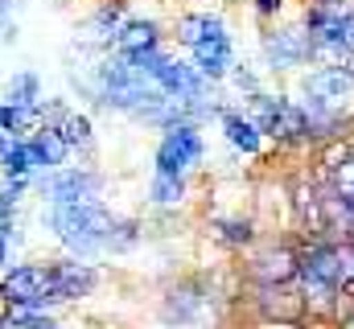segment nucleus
I'll return each mask as SVG.
<instances>
[{
  "label": "nucleus",
  "instance_id": "nucleus-16",
  "mask_svg": "<svg viewBox=\"0 0 354 329\" xmlns=\"http://www.w3.org/2000/svg\"><path fill=\"white\" fill-rule=\"evenodd\" d=\"M161 46H169L165 25H161L157 17H140V12H132V17L124 21V29L115 33L111 54H120V58L136 62V58H145V54H153V50H161Z\"/></svg>",
  "mask_w": 354,
  "mask_h": 329
},
{
  "label": "nucleus",
  "instance_id": "nucleus-3",
  "mask_svg": "<svg viewBox=\"0 0 354 329\" xmlns=\"http://www.w3.org/2000/svg\"><path fill=\"white\" fill-rule=\"evenodd\" d=\"M346 280V259H342V243L338 239H297V297L305 309V321L334 326L338 313V288Z\"/></svg>",
  "mask_w": 354,
  "mask_h": 329
},
{
  "label": "nucleus",
  "instance_id": "nucleus-25",
  "mask_svg": "<svg viewBox=\"0 0 354 329\" xmlns=\"http://www.w3.org/2000/svg\"><path fill=\"white\" fill-rule=\"evenodd\" d=\"M0 329H62L50 309H0Z\"/></svg>",
  "mask_w": 354,
  "mask_h": 329
},
{
  "label": "nucleus",
  "instance_id": "nucleus-1",
  "mask_svg": "<svg viewBox=\"0 0 354 329\" xmlns=\"http://www.w3.org/2000/svg\"><path fill=\"white\" fill-rule=\"evenodd\" d=\"M309 149H326L354 132V62H317L292 82Z\"/></svg>",
  "mask_w": 354,
  "mask_h": 329
},
{
  "label": "nucleus",
  "instance_id": "nucleus-14",
  "mask_svg": "<svg viewBox=\"0 0 354 329\" xmlns=\"http://www.w3.org/2000/svg\"><path fill=\"white\" fill-rule=\"evenodd\" d=\"M103 272L95 259H75V255H58L54 259V309L58 305H79L99 292Z\"/></svg>",
  "mask_w": 354,
  "mask_h": 329
},
{
  "label": "nucleus",
  "instance_id": "nucleus-23",
  "mask_svg": "<svg viewBox=\"0 0 354 329\" xmlns=\"http://www.w3.org/2000/svg\"><path fill=\"white\" fill-rule=\"evenodd\" d=\"M41 128V107H17V103H4L0 99V132L12 136V140H25Z\"/></svg>",
  "mask_w": 354,
  "mask_h": 329
},
{
  "label": "nucleus",
  "instance_id": "nucleus-24",
  "mask_svg": "<svg viewBox=\"0 0 354 329\" xmlns=\"http://www.w3.org/2000/svg\"><path fill=\"white\" fill-rule=\"evenodd\" d=\"M235 99H252V95H260L268 82H264V70L256 66V62H248V58H239L235 66H231V75H227V82H223Z\"/></svg>",
  "mask_w": 354,
  "mask_h": 329
},
{
  "label": "nucleus",
  "instance_id": "nucleus-5",
  "mask_svg": "<svg viewBox=\"0 0 354 329\" xmlns=\"http://www.w3.org/2000/svg\"><path fill=\"white\" fill-rule=\"evenodd\" d=\"M239 107L256 120V128L264 132V140L276 144L280 153H313L309 140H305V120H301V103H297L292 91H272V86H264L260 95L243 99Z\"/></svg>",
  "mask_w": 354,
  "mask_h": 329
},
{
  "label": "nucleus",
  "instance_id": "nucleus-18",
  "mask_svg": "<svg viewBox=\"0 0 354 329\" xmlns=\"http://www.w3.org/2000/svg\"><path fill=\"white\" fill-rule=\"evenodd\" d=\"M206 227H210V239L218 247H227V251H235V255H243V251H252V247L260 243V231H256V218H248V214H239V210H214V214H206Z\"/></svg>",
  "mask_w": 354,
  "mask_h": 329
},
{
  "label": "nucleus",
  "instance_id": "nucleus-20",
  "mask_svg": "<svg viewBox=\"0 0 354 329\" xmlns=\"http://www.w3.org/2000/svg\"><path fill=\"white\" fill-rule=\"evenodd\" d=\"M25 149H29V157H33V169H37V177L41 173H50V169H62V164L71 161V149H66V140L50 128V124H41L33 136H25Z\"/></svg>",
  "mask_w": 354,
  "mask_h": 329
},
{
  "label": "nucleus",
  "instance_id": "nucleus-6",
  "mask_svg": "<svg viewBox=\"0 0 354 329\" xmlns=\"http://www.w3.org/2000/svg\"><path fill=\"white\" fill-rule=\"evenodd\" d=\"M227 297L206 280V276H185L174 280L161 301H157V321L165 329H206L218 317V305Z\"/></svg>",
  "mask_w": 354,
  "mask_h": 329
},
{
  "label": "nucleus",
  "instance_id": "nucleus-29",
  "mask_svg": "<svg viewBox=\"0 0 354 329\" xmlns=\"http://www.w3.org/2000/svg\"><path fill=\"white\" fill-rule=\"evenodd\" d=\"M8 255H12V243H8V239H0V267L8 263Z\"/></svg>",
  "mask_w": 354,
  "mask_h": 329
},
{
  "label": "nucleus",
  "instance_id": "nucleus-10",
  "mask_svg": "<svg viewBox=\"0 0 354 329\" xmlns=\"http://www.w3.org/2000/svg\"><path fill=\"white\" fill-rule=\"evenodd\" d=\"M0 305L8 309H54V259H29L0 272Z\"/></svg>",
  "mask_w": 354,
  "mask_h": 329
},
{
  "label": "nucleus",
  "instance_id": "nucleus-30",
  "mask_svg": "<svg viewBox=\"0 0 354 329\" xmlns=\"http://www.w3.org/2000/svg\"><path fill=\"white\" fill-rule=\"evenodd\" d=\"M334 329H354V313H346V317H338V321H334Z\"/></svg>",
  "mask_w": 354,
  "mask_h": 329
},
{
  "label": "nucleus",
  "instance_id": "nucleus-11",
  "mask_svg": "<svg viewBox=\"0 0 354 329\" xmlns=\"http://www.w3.org/2000/svg\"><path fill=\"white\" fill-rule=\"evenodd\" d=\"M206 164V136L202 124H174L161 132L157 149H153V173H169V177H194Z\"/></svg>",
  "mask_w": 354,
  "mask_h": 329
},
{
  "label": "nucleus",
  "instance_id": "nucleus-21",
  "mask_svg": "<svg viewBox=\"0 0 354 329\" xmlns=\"http://www.w3.org/2000/svg\"><path fill=\"white\" fill-rule=\"evenodd\" d=\"M153 210L177 214L189 202V177H169V173H149V189H145Z\"/></svg>",
  "mask_w": 354,
  "mask_h": 329
},
{
  "label": "nucleus",
  "instance_id": "nucleus-7",
  "mask_svg": "<svg viewBox=\"0 0 354 329\" xmlns=\"http://www.w3.org/2000/svg\"><path fill=\"white\" fill-rule=\"evenodd\" d=\"M260 70L264 75H301V70H309V66H317V54H313V41H309V33H305V25H301V17L297 21H276V25H264V33H260Z\"/></svg>",
  "mask_w": 354,
  "mask_h": 329
},
{
  "label": "nucleus",
  "instance_id": "nucleus-8",
  "mask_svg": "<svg viewBox=\"0 0 354 329\" xmlns=\"http://www.w3.org/2000/svg\"><path fill=\"white\" fill-rule=\"evenodd\" d=\"M33 194L41 198V206H91V202H103L107 177L91 164H62L41 173L33 181Z\"/></svg>",
  "mask_w": 354,
  "mask_h": 329
},
{
  "label": "nucleus",
  "instance_id": "nucleus-26",
  "mask_svg": "<svg viewBox=\"0 0 354 329\" xmlns=\"http://www.w3.org/2000/svg\"><path fill=\"white\" fill-rule=\"evenodd\" d=\"M25 0H0V46H12L17 41V12H21Z\"/></svg>",
  "mask_w": 354,
  "mask_h": 329
},
{
  "label": "nucleus",
  "instance_id": "nucleus-17",
  "mask_svg": "<svg viewBox=\"0 0 354 329\" xmlns=\"http://www.w3.org/2000/svg\"><path fill=\"white\" fill-rule=\"evenodd\" d=\"M128 17H132L128 0H99L87 17H83V33L79 37L87 46H95V50H111V41H115V33L124 29Z\"/></svg>",
  "mask_w": 354,
  "mask_h": 329
},
{
  "label": "nucleus",
  "instance_id": "nucleus-9",
  "mask_svg": "<svg viewBox=\"0 0 354 329\" xmlns=\"http://www.w3.org/2000/svg\"><path fill=\"white\" fill-rule=\"evenodd\" d=\"M239 276L248 280V288L292 284V280H297V235L260 239L252 251H243V255H239Z\"/></svg>",
  "mask_w": 354,
  "mask_h": 329
},
{
  "label": "nucleus",
  "instance_id": "nucleus-15",
  "mask_svg": "<svg viewBox=\"0 0 354 329\" xmlns=\"http://www.w3.org/2000/svg\"><path fill=\"white\" fill-rule=\"evenodd\" d=\"M218 124V136H223V144L235 153V157H248V161H256V157H264L268 140L264 132L256 128V120L239 107V103H227L223 107V115L214 120Z\"/></svg>",
  "mask_w": 354,
  "mask_h": 329
},
{
  "label": "nucleus",
  "instance_id": "nucleus-12",
  "mask_svg": "<svg viewBox=\"0 0 354 329\" xmlns=\"http://www.w3.org/2000/svg\"><path fill=\"white\" fill-rule=\"evenodd\" d=\"M41 124H50V128L66 140L71 157H75V153H79V157H91V153H95V144H99L91 111L71 107V99H66V95H58V99H46V103H41Z\"/></svg>",
  "mask_w": 354,
  "mask_h": 329
},
{
  "label": "nucleus",
  "instance_id": "nucleus-2",
  "mask_svg": "<svg viewBox=\"0 0 354 329\" xmlns=\"http://www.w3.org/2000/svg\"><path fill=\"white\" fill-rule=\"evenodd\" d=\"M41 227L50 239L75 259H103V255H128L140 243V223L120 218L107 202L91 206H46Z\"/></svg>",
  "mask_w": 354,
  "mask_h": 329
},
{
  "label": "nucleus",
  "instance_id": "nucleus-22",
  "mask_svg": "<svg viewBox=\"0 0 354 329\" xmlns=\"http://www.w3.org/2000/svg\"><path fill=\"white\" fill-rule=\"evenodd\" d=\"M4 103H17V107H41L46 103V82L33 66H21L4 79Z\"/></svg>",
  "mask_w": 354,
  "mask_h": 329
},
{
  "label": "nucleus",
  "instance_id": "nucleus-19",
  "mask_svg": "<svg viewBox=\"0 0 354 329\" xmlns=\"http://www.w3.org/2000/svg\"><path fill=\"white\" fill-rule=\"evenodd\" d=\"M231 25H227V17L223 12H210V8H189V12H181L174 21V37L177 46L189 54L194 46H202V41H210V37H218V33H227Z\"/></svg>",
  "mask_w": 354,
  "mask_h": 329
},
{
  "label": "nucleus",
  "instance_id": "nucleus-28",
  "mask_svg": "<svg viewBox=\"0 0 354 329\" xmlns=\"http://www.w3.org/2000/svg\"><path fill=\"white\" fill-rule=\"evenodd\" d=\"M8 153H12V136H4V132H0V164L8 161Z\"/></svg>",
  "mask_w": 354,
  "mask_h": 329
},
{
  "label": "nucleus",
  "instance_id": "nucleus-13",
  "mask_svg": "<svg viewBox=\"0 0 354 329\" xmlns=\"http://www.w3.org/2000/svg\"><path fill=\"white\" fill-rule=\"evenodd\" d=\"M313 157H317L322 185L342 202V210L351 214V223H354V132L342 136V140H334V144H326V149H317Z\"/></svg>",
  "mask_w": 354,
  "mask_h": 329
},
{
  "label": "nucleus",
  "instance_id": "nucleus-27",
  "mask_svg": "<svg viewBox=\"0 0 354 329\" xmlns=\"http://www.w3.org/2000/svg\"><path fill=\"white\" fill-rule=\"evenodd\" d=\"M284 12H288V0H252V17L260 25H276Z\"/></svg>",
  "mask_w": 354,
  "mask_h": 329
},
{
  "label": "nucleus",
  "instance_id": "nucleus-4",
  "mask_svg": "<svg viewBox=\"0 0 354 329\" xmlns=\"http://www.w3.org/2000/svg\"><path fill=\"white\" fill-rule=\"evenodd\" d=\"M301 25L317 62H354V0H305Z\"/></svg>",
  "mask_w": 354,
  "mask_h": 329
}]
</instances>
